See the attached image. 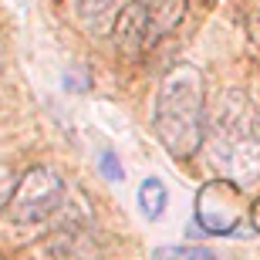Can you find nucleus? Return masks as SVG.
<instances>
[{
    "instance_id": "1",
    "label": "nucleus",
    "mask_w": 260,
    "mask_h": 260,
    "mask_svg": "<svg viewBox=\"0 0 260 260\" xmlns=\"http://www.w3.org/2000/svg\"><path fill=\"white\" fill-rule=\"evenodd\" d=\"M203 142L216 173L233 179L240 189L260 179V115L247 91L240 88L223 91L213 112L206 115Z\"/></svg>"
},
{
    "instance_id": "2",
    "label": "nucleus",
    "mask_w": 260,
    "mask_h": 260,
    "mask_svg": "<svg viewBox=\"0 0 260 260\" xmlns=\"http://www.w3.org/2000/svg\"><path fill=\"white\" fill-rule=\"evenodd\" d=\"M152 128L173 159H189L200 152L206 132V85L196 64H176L166 71L155 91Z\"/></svg>"
},
{
    "instance_id": "3",
    "label": "nucleus",
    "mask_w": 260,
    "mask_h": 260,
    "mask_svg": "<svg viewBox=\"0 0 260 260\" xmlns=\"http://www.w3.org/2000/svg\"><path fill=\"white\" fill-rule=\"evenodd\" d=\"M61 203H64V179L51 166H30L14 186L7 216L17 226H38L58 213Z\"/></svg>"
},
{
    "instance_id": "4",
    "label": "nucleus",
    "mask_w": 260,
    "mask_h": 260,
    "mask_svg": "<svg viewBox=\"0 0 260 260\" xmlns=\"http://www.w3.org/2000/svg\"><path fill=\"white\" fill-rule=\"evenodd\" d=\"M243 220V196L233 179H210L196 196V223L206 233H233Z\"/></svg>"
},
{
    "instance_id": "5",
    "label": "nucleus",
    "mask_w": 260,
    "mask_h": 260,
    "mask_svg": "<svg viewBox=\"0 0 260 260\" xmlns=\"http://www.w3.org/2000/svg\"><path fill=\"white\" fill-rule=\"evenodd\" d=\"M152 24H149V17H145V10L139 0H132V4H125V7L115 14V20H112V44L118 48V54H125V58H139L142 51L152 48Z\"/></svg>"
},
{
    "instance_id": "6",
    "label": "nucleus",
    "mask_w": 260,
    "mask_h": 260,
    "mask_svg": "<svg viewBox=\"0 0 260 260\" xmlns=\"http://www.w3.org/2000/svg\"><path fill=\"white\" fill-rule=\"evenodd\" d=\"M139 4H142L145 17L152 24L155 41L162 38V34H173L186 14V0H139Z\"/></svg>"
},
{
    "instance_id": "7",
    "label": "nucleus",
    "mask_w": 260,
    "mask_h": 260,
    "mask_svg": "<svg viewBox=\"0 0 260 260\" xmlns=\"http://www.w3.org/2000/svg\"><path fill=\"white\" fill-rule=\"evenodd\" d=\"M122 0H75V14L78 20L91 30H105L115 20V10Z\"/></svg>"
},
{
    "instance_id": "8",
    "label": "nucleus",
    "mask_w": 260,
    "mask_h": 260,
    "mask_svg": "<svg viewBox=\"0 0 260 260\" xmlns=\"http://www.w3.org/2000/svg\"><path fill=\"white\" fill-rule=\"evenodd\" d=\"M139 206H142L145 220H159V216H162V210H166V186H162V179H155V176L142 179V186H139Z\"/></svg>"
},
{
    "instance_id": "9",
    "label": "nucleus",
    "mask_w": 260,
    "mask_h": 260,
    "mask_svg": "<svg viewBox=\"0 0 260 260\" xmlns=\"http://www.w3.org/2000/svg\"><path fill=\"white\" fill-rule=\"evenodd\" d=\"M155 257H183V260H210L213 253L206 247H193V243H183V247H155Z\"/></svg>"
},
{
    "instance_id": "10",
    "label": "nucleus",
    "mask_w": 260,
    "mask_h": 260,
    "mask_svg": "<svg viewBox=\"0 0 260 260\" xmlns=\"http://www.w3.org/2000/svg\"><path fill=\"white\" fill-rule=\"evenodd\" d=\"M98 169H102V176H108L112 183H122V179H125V173H122V162H118L115 152H108V149L98 155Z\"/></svg>"
},
{
    "instance_id": "11",
    "label": "nucleus",
    "mask_w": 260,
    "mask_h": 260,
    "mask_svg": "<svg viewBox=\"0 0 260 260\" xmlns=\"http://www.w3.org/2000/svg\"><path fill=\"white\" fill-rule=\"evenodd\" d=\"M14 186H17V176L7 162H0V210H7L10 196H14Z\"/></svg>"
},
{
    "instance_id": "12",
    "label": "nucleus",
    "mask_w": 260,
    "mask_h": 260,
    "mask_svg": "<svg viewBox=\"0 0 260 260\" xmlns=\"http://www.w3.org/2000/svg\"><path fill=\"white\" fill-rule=\"evenodd\" d=\"M250 226L260 233V196L253 200V206H250Z\"/></svg>"
}]
</instances>
